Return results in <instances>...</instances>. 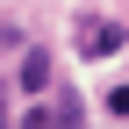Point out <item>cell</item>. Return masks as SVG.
Masks as SVG:
<instances>
[{
    "instance_id": "cell-2",
    "label": "cell",
    "mask_w": 129,
    "mask_h": 129,
    "mask_svg": "<svg viewBox=\"0 0 129 129\" xmlns=\"http://www.w3.org/2000/svg\"><path fill=\"white\" fill-rule=\"evenodd\" d=\"M14 86H22V93H43V86H50V50H22V72H14Z\"/></svg>"
},
{
    "instance_id": "cell-3",
    "label": "cell",
    "mask_w": 129,
    "mask_h": 129,
    "mask_svg": "<svg viewBox=\"0 0 129 129\" xmlns=\"http://www.w3.org/2000/svg\"><path fill=\"white\" fill-rule=\"evenodd\" d=\"M14 129H57V115H50V108H29V115L14 122Z\"/></svg>"
},
{
    "instance_id": "cell-4",
    "label": "cell",
    "mask_w": 129,
    "mask_h": 129,
    "mask_svg": "<svg viewBox=\"0 0 129 129\" xmlns=\"http://www.w3.org/2000/svg\"><path fill=\"white\" fill-rule=\"evenodd\" d=\"M108 115H129V86H115V93H108Z\"/></svg>"
},
{
    "instance_id": "cell-1",
    "label": "cell",
    "mask_w": 129,
    "mask_h": 129,
    "mask_svg": "<svg viewBox=\"0 0 129 129\" xmlns=\"http://www.w3.org/2000/svg\"><path fill=\"white\" fill-rule=\"evenodd\" d=\"M122 43H129V29L108 22V14H86V22H79V57H115Z\"/></svg>"
}]
</instances>
